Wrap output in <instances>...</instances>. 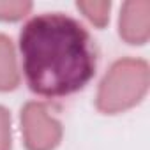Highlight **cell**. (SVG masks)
I'll return each mask as SVG.
<instances>
[{"mask_svg":"<svg viewBox=\"0 0 150 150\" xmlns=\"http://www.w3.org/2000/svg\"><path fill=\"white\" fill-rule=\"evenodd\" d=\"M23 71L30 88L58 97L83 88L96 71V55L85 27L62 13H42L20 34Z\"/></svg>","mask_w":150,"mask_h":150,"instance_id":"1","label":"cell"},{"mask_svg":"<svg viewBox=\"0 0 150 150\" xmlns=\"http://www.w3.org/2000/svg\"><path fill=\"white\" fill-rule=\"evenodd\" d=\"M148 88V64L141 58L117 60L99 85L97 108L117 113L134 106Z\"/></svg>","mask_w":150,"mask_h":150,"instance_id":"2","label":"cell"},{"mask_svg":"<svg viewBox=\"0 0 150 150\" xmlns=\"http://www.w3.org/2000/svg\"><path fill=\"white\" fill-rule=\"evenodd\" d=\"M21 132L28 150H53L62 138V125L42 103H27L21 110Z\"/></svg>","mask_w":150,"mask_h":150,"instance_id":"3","label":"cell"},{"mask_svg":"<svg viewBox=\"0 0 150 150\" xmlns=\"http://www.w3.org/2000/svg\"><path fill=\"white\" fill-rule=\"evenodd\" d=\"M120 35L132 44H141L150 34V2L129 0L120 11Z\"/></svg>","mask_w":150,"mask_h":150,"instance_id":"4","label":"cell"},{"mask_svg":"<svg viewBox=\"0 0 150 150\" xmlns=\"http://www.w3.org/2000/svg\"><path fill=\"white\" fill-rule=\"evenodd\" d=\"M20 83L13 41L0 34V90H13Z\"/></svg>","mask_w":150,"mask_h":150,"instance_id":"5","label":"cell"},{"mask_svg":"<svg viewBox=\"0 0 150 150\" xmlns=\"http://www.w3.org/2000/svg\"><path fill=\"white\" fill-rule=\"evenodd\" d=\"M76 6H78V9H81L85 13V16L92 23H96L99 27H103L110 18L108 13H110L111 4L106 2V0H101V2H97V0H81V2H78Z\"/></svg>","mask_w":150,"mask_h":150,"instance_id":"6","label":"cell"},{"mask_svg":"<svg viewBox=\"0 0 150 150\" xmlns=\"http://www.w3.org/2000/svg\"><path fill=\"white\" fill-rule=\"evenodd\" d=\"M32 9L28 0H0V20H18Z\"/></svg>","mask_w":150,"mask_h":150,"instance_id":"7","label":"cell"},{"mask_svg":"<svg viewBox=\"0 0 150 150\" xmlns=\"http://www.w3.org/2000/svg\"><path fill=\"white\" fill-rule=\"evenodd\" d=\"M0 150H11V117L0 106Z\"/></svg>","mask_w":150,"mask_h":150,"instance_id":"8","label":"cell"}]
</instances>
